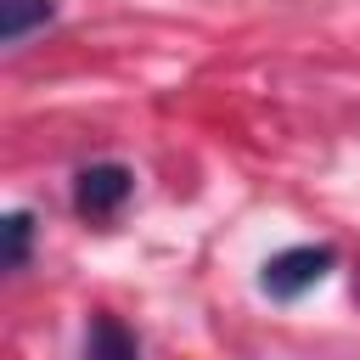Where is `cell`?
<instances>
[{"instance_id":"7a4b0ae2","label":"cell","mask_w":360,"mask_h":360,"mask_svg":"<svg viewBox=\"0 0 360 360\" xmlns=\"http://www.w3.org/2000/svg\"><path fill=\"white\" fill-rule=\"evenodd\" d=\"M135 191V174L124 169V163H96V169H84L79 174V186H73V202H79V214H90V219H107V214H118L124 208V197Z\"/></svg>"},{"instance_id":"6da1fadb","label":"cell","mask_w":360,"mask_h":360,"mask_svg":"<svg viewBox=\"0 0 360 360\" xmlns=\"http://www.w3.org/2000/svg\"><path fill=\"white\" fill-rule=\"evenodd\" d=\"M332 270V248H287V253H276L270 264H264V276H259V287L270 292V298H298V292H309L321 276Z\"/></svg>"},{"instance_id":"5b68a950","label":"cell","mask_w":360,"mask_h":360,"mask_svg":"<svg viewBox=\"0 0 360 360\" xmlns=\"http://www.w3.org/2000/svg\"><path fill=\"white\" fill-rule=\"evenodd\" d=\"M22 259H28V214H11L6 219V264L22 270Z\"/></svg>"},{"instance_id":"3957f363","label":"cell","mask_w":360,"mask_h":360,"mask_svg":"<svg viewBox=\"0 0 360 360\" xmlns=\"http://www.w3.org/2000/svg\"><path fill=\"white\" fill-rule=\"evenodd\" d=\"M84 360H141V354H135V338L124 332V321L96 315L90 321V338H84Z\"/></svg>"},{"instance_id":"277c9868","label":"cell","mask_w":360,"mask_h":360,"mask_svg":"<svg viewBox=\"0 0 360 360\" xmlns=\"http://www.w3.org/2000/svg\"><path fill=\"white\" fill-rule=\"evenodd\" d=\"M51 11H56V0H0V39L17 45L39 22H51Z\"/></svg>"}]
</instances>
